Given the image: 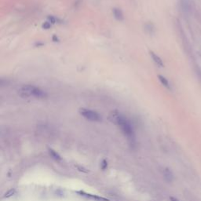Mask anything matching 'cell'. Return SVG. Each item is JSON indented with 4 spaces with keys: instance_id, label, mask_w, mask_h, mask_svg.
Returning <instances> with one entry per match:
<instances>
[{
    "instance_id": "6da1fadb",
    "label": "cell",
    "mask_w": 201,
    "mask_h": 201,
    "mask_svg": "<svg viewBox=\"0 0 201 201\" xmlns=\"http://www.w3.org/2000/svg\"><path fill=\"white\" fill-rule=\"evenodd\" d=\"M112 121H114L119 127H120L124 135L127 137V139L133 142L135 138L134 130L133 126L128 120V119L125 117L124 115L119 113V112H114L112 115Z\"/></svg>"
},
{
    "instance_id": "7a4b0ae2",
    "label": "cell",
    "mask_w": 201,
    "mask_h": 201,
    "mask_svg": "<svg viewBox=\"0 0 201 201\" xmlns=\"http://www.w3.org/2000/svg\"><path fill=\"white\" fill-rule=\"evenodd\" d=\"M18 94L23 98L44 99L47 97V93L39 87L34 85H24L18 90Z\"/></svg>"
},
{
    "instance_id": "3957f363",
    "label": "cell",
    "mask_w": 201,
    "mask_h": 201,
    "mask_svg": "<svg viewBox=\"0 0 201 201\" xmlns=\"http://www.w3.org/2000/svg\"><path fill=\"white\" fill-rule=\"evenodd\" d=\"M79 113L87 120L93 122H100L101 120V115L98 112L91 110V109L82 108L79 109Z\"/></svg>"
},
{
    "instance_id": "277c9868",
    "label": "cell",
    "mask_w": 201,
    "mask_h": 201,
    "mask_svg": "<svg viewBox=\"0 0 201 201\" xmlns=\"http://www.w3.org/2000/svg\"><path fill=\"white\" fill-rule=\"evenodd\" d=\"M76 193L79 194L80 196L87 197V198L93 199L95 201H109V200H108L106 198H104V197L98 196H96V195H93V194H90V193H86V192H83V191H77Z\"/></svg>"
},
{
    "instance_id": "5b68a950",
    "label": "cell",
    "mask_w": 201,
    "mask_h": 201,
    "mask_svg": "<svg viewBox=\"0 0 201 201\" xmlns=\"http://www.w3.org/2000/svg\"><path fill=\"white\" fill-rule=\"evenodd\" d=\"M149 54H150V56H151V57L152 59L153 60V61L156 63V64L158 65V66H160V67H163V61H162V59L159 57V56L157 54H155L154 52L153 51H150L149 52Z\"/></svg>"
},
{
    "instance_id": "8992f818",
    "label": "cell",
    "mask_w": 201,
    "mask_h": 201,
    "mask_svg": "<svg viewBox=\"0 0 201 201\" xmlns=\"http://www.w3.org/2000/svg\"><path fill=\"white\" fill-rule=\"evenodd\" d=\"M113 15L114 17L118 20H123V13L120 9L114 8L113 9Z\"/></svg>"
},
{
    "instance_id": "52a82bcc",
    "label": "cell",
    "mask_w": 201,
    "mask_h": 201,
    "mask_svg": "<svg viewBox=\"0 0 201 201\" xmlns=\"http://www.w3.org/2000/svg\"><path fill=\"white\" fill-rule=\"evenodd\" d=\"M158 79H159V80L160 81V83H162V85H163L166 88H167V89H171L170 83H169L168 80L166 79L164 76H161V75H159L158 76Z\"/></svg>"
},
{
    "instance_id": "ba28073f",
    "label": "cell",
    "mask_w": 201,
    "mask_h": 201,
    "mask_svg": "<svg viewBox=\"0 0 201 201\" xmlns=\"http://www.w3.org/2000/svg\"><path fill=\"white\" fill-rule=\"evenodd\" d=\"M163 176L167 182H171L173 180V174L169 169H165L164 172H163Z\"/></svg>"
},
{
    "instance_id": "9c48e42d",
    "label": "cell",
    "mask_w": 201,
    "mask_h": 201,
    "mask_svg": "<svg viewBox=\"0 0 201 201\" xmlns=\"http://www.w3.org/2000/svg\"><path fill=\"white\" fill-rule=\"evenodd\" d=\"M49 153H50V156L54 159V160H57V161H61L62 160V158L61 156H60V155L57 153L56 151H54V149H49Z\"/></svg>"
},
{
    "instance_id": "30bf717a",
    "label": "cell",
    "mask_w": 201,
    "mask_h": 201,
    "mask_svg": "<svg viewBox=\"0 0 201 201\" xmlns=\"http://www.w3.org/2000/svg\"><path fill=\"white\" fill-rule=\"evenodd\" d=\"M15 193H16V189H11L8 190V191L6 192L4 194V195H3L2 198H3V199L10 198V197H11V196H13V195H15Z\"/></svg>"
},
{
    "instance_id": "8fae6325",
    "label": "cell",
    "mask_w": 201,
    "mask_h": 201,
    "mask_svg": "<svg viewBox=\"0 0 201 201\" xmlns=\"http://www.w3.org/2000/svg\"><path fill=\"white\" fill-rule=\"evenodd\" d=\"M108 167V163H107V161L104 160L103 161L101 162V167L102 170H105V169H106Z\"/></svg>"
},
{
    "instance_id": "7c38bea8",
    "label": "cell",
    "mask_w": 201,
    "mask_h": 201,
    "mask_svg": "<svg viewBox=\"0 0 201 201\" xmlns=\"http://www.w3.org/2000/svg\"><path fill=\"white\" fill-rule=\"evenodd\" d=\"M43 28L44 29H50V28H51V23L49 22V21L45 22V23L43 24Z\"/></svg>"
},
{
    "instance_id": "4fadbf2b",
    "label": "cell",
    "mask_w": 201,
    "mask_h": 201,
    "mask_svg": "<svg viewBox=\"0 0 201 201\" xmlns=\"http://www.w3.org/2000/svg\"><path fill=\"white\" fill-rule=\"evenodd\" d=\"M48 21L49 22H50L51 24H55L56 22H57V20H56V18L55 17H48Z\"/></svg>"
},
{
    "instance_id": "5bb4252c",
    "label": "cell",
    "mask_w": 201,
    "mask_h": 201,
    "mask_svg": "<svg viewBox=\"0 0 201 201\" xmlns=\"http://www.w3.org/2000/svg\"><path fill=\"white\" fill-rule=\"evenodd\" d=\"M170 200H171V201H179L177 198H175V197H173V196L170 197Z\"/></svg>"
}]
</instances>
